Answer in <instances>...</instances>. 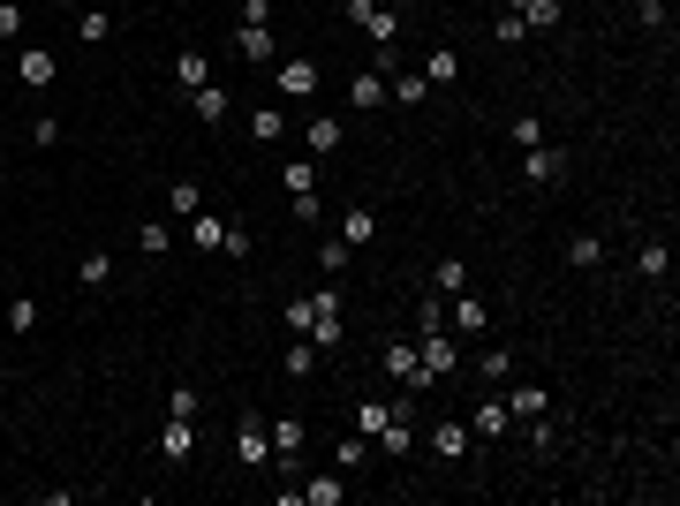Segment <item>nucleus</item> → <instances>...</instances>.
Returning <instances> with one entry per match:
<instances>
[{
	"label": "nucleus",
	"instance_id": "412c9836",
	"mask_svg": "<svg viewBox=\"0 0 680 506\" xmlns=\"http://www.w3.org/2000/svg\"><path fill=\"white\" fill-rule=\"evenodd\" d=\"M507 16H522L529 31H552V23H560L567 8H560V0H507Z\"/></svg>",
	"mask_w": 680,
	"mask_h": 506
},
{
	"label": "nucleus",
	"instance_id": "8fccbe9b",
	"mask_svg": "<svg viewBox=\"0 0 680 506\" xmlns=\"http://www.w3.org/2000/svg\"><path fill=\"white\" fill-rule=\"evenodd\" d=\"M356 423H363V439H371L378 423H386V401H356Z\"/></svg>",
	"mask_w": 680,
	"mask_h": 506
},
{
	"label": "nucleus",
	"instance_id": "5701e85b",
	"mask_svg": "<svg viewBox=\"0 0 680 506\" xmlns=\"http://www.w3.org/2000/svg\"><path fill=\"white\" fill-rule=\"evenodd\" d=\"M431 454L461 461V454H469V423H431Z\"/></svg>",
	"mask_w": 680,
	"mask_h": 506
},
{
	"label": "nucleus",
	"instance_id": "423d86ee",
	"mask_svg": "<svg viewBox=\"0 0 680 506\" xmlns=\"http://www.w3.org/2000/svg\"><path fill=\"white\" fill-rule=\"evenodd\" d=\"M446 333H454V340H476V333H484V295L461 287L454 303H446Z\"/></svg>",
	"mask_w": 680,
	"mask_h": 506
},
{
	"label": "nucleus",
	"instance_id": "dca6fc26",
	"mask_svg": "<svg viewBox=\"0 0 680 506\" xmlns=\"http://www.w3.org/2000/svg\"><path fill=\"white\" fill-rule=\"evenodd\" d=\"M424 68H393V76H386V106H424Z\"/></svg>",
	"mask_w": 680,
	"mask_h": 506
},
{
	"label": "nucleus",
	"instance_id": "79ce46f5",
	"mask_svg": "<svg viewBox=\"0 0 680 506\" xmlns=\"http://www.w3.org/2000/svg\"><path fill=\"white\" fill-rule=\"evenodd\" d=\"M31 144H38V152H53V144H61V121L38 114V121H31Z\"/></svg>",
	"mask_w": 680,
	"mask_h": 506
},
{
	"label": "nucleus",
	"instance_id": "2eb2a0df",
	"mask_svg": "<svg viewBox=\"0 0 680 506\" xmlns=\"http://www.w3.org/2000/svg\"><path fill=\"white\" fill-rule=\"evenodd\" d=\"M340 136H348V129H340V121L310 114V121H303V152H310V159H333V152H340Z\"/></svg>",
	"mask_w": 680,
	"mask_h": 506
},
{
	"label": "nucleus",
	"instance_id": "49530a36",
	"mask_svg": "<svg viewBox=\"0 0 680 506\" xmlns=\"http://www.w3.org/2000/svg\"><path fill=\"white\" fill-rule=\"evenodd\" d=\"M416 325H424V333H446V303H431V295H424V303H416Z\"/></svg>",
	"mask_w": 680,
	"mask_h": 506
},
{
	"label": "nucleus",
	"instance_id": "c9c22d12",
	"mask_svg": "<svg viewBox=\"0 0 680 506\" xmlns=\"http://www.w3.org/2000/svg\"><path fill=\"white\" fill-rule=\"evenodd\" d=\"M167 212H174V220H189V212H204L197 182H174V189H167Z\"/></svg>",
	"mask_w": 680,
	"mask_h": 506
},
{
	"label": "nucleus",
	"instance_id": "f257e3e1",
	"mask_svg": "<svg viewBox=\"0 0 680 506\" xmlns=\"http://www.w3.org/2000/svg\"><path fill=\"white\" fill-rule=\"evenodd\" d=\"M348 23L371 46H401V8H386V0H348Z\"/></svg>",
	"mask_w": 680,
	"mask_h": 506
},
{
	"label": "nucleus",
	"instance_id": "b1692460",
	"mask_svg": "<svg viewBox=\"0 0 680 506\" xmlns=\"http://www.w3.org/2000/svg\"><path fill=\"white\" fill-rule=\"evenodd\" d=\"M129 242H136V257H167V250H174V227H167V220H144Z\"/></svg>",
	"mask_w": 680,
	"mask_h": 506
},
{
	"label": "nucleus",
	"instance_id": "1a4fd4ad",
	"mask_svg": "<svg viewBox=\"0 0 680 506\" xmlns=\"http://www.w3.org/2000/svg\"><path fill=\"white\" fill-rule=\"evenodd\" d=\"M280 371H288L295 386H303V378H318V371H325V348H318V340H303V333H295V340H288V355H280Z\"/></svg>",
	"mask_w": 680,
	"mask_h": 506
},
{
	"label": "nucleus",
	"instance_id": "4c0bfd02",
	"mask_svg": "<svg viewBox=\"0 0 680 506\" xmlns=\"http://www.w3.org/2000/svg\"><path fill=\"white\" fill-rule=\"evenodd\" d=\"M348 257H356V250H348V242H340V235H333V242H318V265L333 272V280H340V272H348Z\"/></svg>",
	"mask_w": 680,
	"mask_h": 506
},
{
	"label": "nucleus",
	"instance_id": "9d476101",
	"mask_svg": "<svg viewBox=\"0 0 680 506\" xmlns=\"http://www.w3.org/2000/svg\"><path fill=\"white\" fill-rule=\"evenodd\" d=\"M272 84H280V99H310L325 76H318V61H280V76H272Z\"/></svg>",
	"mask_w": 680,
	"mask_h": 506
},
{
	"label": "nucleus",
	"instance_id": "ea45409f",
	"mask_svg": "<svg viewBox=\"0 0 680 506\" xmlns=\"http://www.w3.org/2000/svg\"><path fill=\"white\" fill-rule=\"evenodd\" d=\"M288 204H295V220H303V227H318V220H325V204H318V189H295Z\"/></svg>",
	"mask_w": 680,
	"mask_h": 506
},
{
	"label": "nucleus",
	"instance_id": "2f4dec72",
	"mask_svg": "<svg viewBox=\"0 0 680 506\" xmlns=\"http://www.w3.org/2000/svg\"><path fill=\"white\" fill-rule=\"evenodd\" d=\"M106 31H114L106 8H84V16H76V38H84V46H106Z\"/></svg>",
	"mask_w": 680,
	"mask_h": 506
},
{
	"label": "nucleus",
	"instance_id": "c756f323",
	"mask_svg": "<svg viewBox=\"0 0 680 506\" xmlns=\"http://www.w3.org/2000/svg\"><path fill=\"white\" fill-rule=\"evenodd\" d=\"M635 272H643V280H665V272H673V250H665V242H643V250H635Z\"/></svg>",
	"mask_w": 680,
	"mask_h": 506
},
{
	"label": "nucleus",
	"instance_id": "4468645a",
	"mask_svg": "<svg viewBox=\"0 0 680 506\" xmlns=\"http://www.w3.org/2000/svg\"><path fill=\"white\" fill-rule=\"evenodd\" d=\"M235 53H242V61H272V53H280L272 23H235Z\"/></svg>",
	"mask_w": 680,
	"mask_h": 506
},
{
	"label": "nucleus",
	"instance_id": "f8f14e48",
	"mask_svg": "<svg viewBox=\"0 0 680 506\" xmlns=\"http://www.w3.org/2000/svg\"><path fill=\"white\" fill-rule=\"evenodd\" d=\"M371 439H378V454H393V461H401V454H416V423H408V416H393V408H386V423H378Z\"/></svg>",
	"mask_w": 680,
	"mask_h": 506
},
{
	"label": "nucleus",
	"instance_id": "f03ea898",
	"mask_svg": "<svg viewBox=\"0 0 680 506\" xmlns=\"http://www.w3.org/2000/svg\"><path fill=\"white\" fill-rule=\"evenodd\" d=\"M522 182H529V189L567 182V152H552V144H529V152H522Z\"/></svg>",
	"mask_w": 680,
	"mask_h": 506
},
{
	"label": "nucleus",
	"instance_id": "37998d69",
	"mask_svg": "<svg viewBox=\"0 0 680 506\" xmlns=\"http://www.w3.org/2000/svg\"><path fill=\"white\" fill-rule=\"evenodd\" d=\"M484 378H492V386H507V378H514V355L492 348V355H484Z\"/></svg>",
	"mask_w": 680,
	"mask_h": 506
},
{
	"label": "nucleus",
	"instance_id": "20e7f679",
	"mask_svg": "<svg viewBox=\"0 0 680 506\" xmlns=\"http://www.w3.org/2000/svg\"><path fill=\"white\" fill-rule=\"evenodd\" d=\"M235 454H242V469H265V461H272V431H265V416H242V423H235Z\"/></svg>",
	"mask_w": 680,
	"mask_h": 506
},
{
	"label": "nucleus",
	"instance_id": "c03bdc74",
	"mask_svg": "<svg viewBox=\"0 0 680 506\" xmlns=\"http://www.w3.org/2000/svg\"><path fill=\"white\" fill-rule=\"evenodd\" d=\"M507 136H514V144L529 152V144H544V121H529V114H522V121H507Z\"/></svg>",
	"mask_w": 680,
	"mask_h": 506
},
{
	"label": "nucleus",
	"instance_id": "58836bf2",
	"mask_svg": "<svg viewBox=\"0 0 680 506\" xmlns=\"http://www.w3.org/2000/svg\"><path fill=\"white\" fill-rule=\"evenodd\" d=\"M635 23H643V31H665V23H673V8H665V0H635Z\"/></svg>",
	"mask_w": 680,
	"mask_h": 506
},
{
	"label": "nucleus",
	"instance_id": "473e14b6",
	"mask_svg": "<svg viewBox=\"0 0 680 506\" xmlns=\"http://www.w3.org/2000/svg\"><path fill=\"white\" fill-rule=\"evenodd\" d=\"M431 287H439V295H461V287H469V265H461V257H439V272H431Z\"/></svg>",
	"mask_w": 680,
	"mask_h": 506
},
{
	"label": "nucleus",
	"instance_id": "5fc2aeb1",
	"mask_svg": "<svg viewBox=\"0 0 680 506\" xmlns=\"http://www.w3.org/2000/svg\"><path fill=\"white\" fill-rule=\"evenodd\" d=\"M386 8H408V0H386Z\"/></svg>",
	"mask_w": 680,
	"mask_h": 506
},
{
	"label": "nucleus",
	"instance_id": "f704fd0d",
	"mask_svg": "<svg viewBox=\"0 0 680 506\" xmlns=\"http://www.w3.org/2000/svg\"><path fill=\"white\" fill-rule=\"evenodd\" d=\"M280 182H288V197H295V189H318V159H288Z\"/></svg>",
	"mask_w": 680,
	"mask_h": 506
},
{
	"label": "nucleus",
	"instance_id": "393cba45",
	"mask_svg": "<svg viewBox=\"0 0 680 506\" xmlns=\"http://www.w3.org/2000/svg\"><path fill=\"white\" fill-rule=\"evenodd\" d=\"M499 401L514 408V423H529V416H544V386H514L507 378V393H499Z\"/></svg>",
	"mask_w": 680,
	"mask_h": 506
},
{
	"label": "nucleus",
	"instance_id": "ddd939ff",
	"mask_svg": "<svg viewBox=\"0 0 680 506\" xmlns=\"http://www.w3.org/2000/svg\"><path fill=\"white\" fill-rule=\"evenodd\" d=\"M159 454H167V461H189V454H197V416H167V431H159Z\"/></svg>",
	"mask_w": 680,
	"mask_h": 506
},
{
	"label": "nucleus",
	"instance_id": "a211bd4d",
	"mask_svg": "<svg viewBox=\"0 0 680 506\" xmlns=\"http://www.w3.org/2000/svg\"><path fill=\"white\" fill-rule=\"evenodd\" d=\"M182 99H189V114H197V121H227V114H235V99H227L220 84H197V91H182Z\"/></svg>",
	"mask_w": 680,
	"mask_h": 506
},
{
	"label": "nucleus",
	"instance_id": "0eeeda50",
	"mask_svg": "<svg viewBox=\"0 0 680 506\" xmlns=\"http://www.w3.org/2000/svg\"><path fill=\"white\" fill-rule=\"evenodd\" d=\"M16 76H23L31 91H46L53 76H61V53H53V46H23V53H16Z\"/></svg>",
	"mask_w": 680,
	"mask_h": 506
},
{
	"label": "nucleus",
	"instance_id": "a19ab883",
	"mask_svg": "<svg viewBox=\"0 0 680 506\" xmlns=\"http://www.w3.org/2000/svg\"><path fill=\"white\" fill-rule=\"evenodd\" d=\"M492 31H499V46H522V38H529V23H522V16H507V8H499V23H492Z\"/></svg>",
	"mask_w": 680,
	"mask_h": 506
},
{
	"label": "nucleus",
	"instance_id": "aec40b11",
	"mask_svg": "<svg viewBox=\"0 0 680 506\" xmlns=\"http://www.w3.org/2000/svg\"><path fill=\"white\" fill-rule=\"evenodd\" d=\"M189 250H227V220L220 212H189Z\"/></svg>",
	"mask_w": 680,
	"mask_h": 506
},
{
	"label": "nucleus",
	"instance_id": "09e8293b",
	"mask_svg": "<svg viewBox=\"0 0 680 506\" xmlns=\"http://www.w3.org/2000/svg\"><path fill=\"white\" fill-rule=\"evenodd\" d=\"M167 416H197V386H174L167 393Z\"/></svg>",
	"mask_w": 680,
	"mask_h": 506
},
{
	"label": "nucleus",
	"instance_id": "6e6552de",
	"mask_svg": "<svg viewBox=\"0 0 680 506\" xmlns=\"http://www.w3.org/2000/svg\"><path fill=\"white\" fill-rule=\"evenodd\" d=\"M272 431V469H295V454H303V423L295 416H265Z\"/></svg>",
	"mask_w": 680,
	"mask_h": 506
},
{
	"label": "nucleus",
	"instance_id": "864d4df0",
	"mask_svg": "<svg viewBox=\"0 0 680 506\" xmlns=\"http://www.w3.org/2000/svg\"><path fill=\"white\" fill-rule=\"evenodd\" d=\"M53 8H76V0H53Z\"/></svg>",
	"mask_w": 680,
	"mask_h": 506
},
{
	"label": "nucleus",
	"instance_id": "c85d7f7f",
	"mask_svg": "<svg viewBox=\"0 0 680 506\" xmlns=\"http://www.w3.org/2000/svg\"><path fill=\"white\" fill-rule=\"evenodd\" d=\"M250 136H257V144H280V136H288V114H280V106H257V114H250Z\"/></svg>",
	"mask_w": 680,
	"mask_h": 506
},
{
	"label": "nucleus",
	"instance_id": "9b49d317",
	"mask_svg": "<svg viewBox=\"0 0 680 506\" xmlns=\"http://www.w3.org/2000/svg\"><path fill=\"white\" fill-rule=\"evenodd\" d=\"M507 431H514V408H507V401H476L469 439H507Z\"/></svg>",
	"mask_w": 680,
	"mask_h": 506
},
{
	"label": "nucleus",
	"instance_id": "cd10ccee",
	"mask_svg": "<svg viewBox=\"0 0 680 506\" xmlns=\"http://www.w3.org/2000/svg\"><path fill=\"white\" fill-rule=\"evenodd\" d=\"M197 84H212V61H204V53H182V61H174V91H197Z\"/></svg>",
	"mask_w": 680,
	"mask_h": 506
},
{
	"label": "nucleus",
	"instance_id": "a18cd8bd",
	"mask_svg": "<svg viewBox=\"0 0 680 506\" xmlns=\"http://www.w3.org/2000/svg\"><path fill=\"white\" fill-rule=\"evenodd\" d=\"M8 333H38V303H8Z\"/></svg>",
	"mask_w": 680,
	"mask_h": 506
},
{
	"label": "nucleus",
	"instance_id": "39448f33",
	"mask_svg": "<svg viewBox=\"0 0 680 506\" xmlns=\"http://www.w3.org/2000/svg\"><path fill=\"white\" fill-rule=\"evenodd\" d=\"M416 355H424V378H431V386L461 371V348H454V333H424V348H416Z\"/></svg>",
	"mask_w": 680,
	"mask_h": 506
},
{
	"label": "nucleus",
	"instance_id": "4be33fe9",
	"mask_svg": "<svg viewBox=\"0 0 680 506\" xmlns=\"http://www.w3.org/2000/svg\"><path fill=\"white\" fill-rule=\"evenodd\" d=\"M340 499H348V469L310 476V484H303V506H340Z\"/></svg>",
	"mask_w": 680,
	"mask_h": 506
},
{
	"label": "nucleus",
	"instance_id": "bb28decb",
	"mask_svg": "<svg viewBox=\"0 0 680 506\" xmlns=\"http://www.w3.org/2000/svg\"><path fill=\"white\" fill-rule=\"evenodd\" d=\"M567 265H575V272H597V265H605V242H597V235H567Z\"/></svg>",
	"mask_w": 680,
	"mask_h": 506
},
{
	"label": "nucleus",
	"instance_id": "7c9ffc66",
	"mask_svg": "<svg viewBox=\"0 0 680 506\" xmlns=\"http://www.w3.org/2000/svg\"><path fill=\"white\" fill-rule=\"evenodd\" d=\"M371 235H378V220L363 212V204H356V212H340V242H348V250H356V242H371Z\"/></svg>",
	"mask_w": 680,
	"mask_h": 506
},
{
	"label": "nucleus",
	"instance_id": "72a5a7b5",
	"mask_svg": "<svg viewBox=\"0 0 680 506\" xmlns=\"http://www.w3.org/2000/svg\"><path fill=\"white\" fill-rule=\"evenodd\" d=\"M76 280H84V287H106V280H114V257H106V250H84V265H76Z\"/></svg>",
	"mask_w": 680,
	"mask_h": 506
},
{
	"label": "nucleus",
	"instance_id": "7ed1b4c3",
	"mask_svg": "<svg viewBox=\"0 0 680 506\" xmlns=\"http://www.w3.org/2000/svg\"><path fill=\"white\" fill-rule=\"evenodd\" d=\"M378 363H386V378H393V386H416V393L431 386V378H424V355H416V340H393V348L378 355Z\"/></svg>",
	"mask_w": 680,
	"mask_h": 506
},
{
	"label": "nucleus",
	"instance_id": "f3484780",
	"mask_svg": "<svg viewBox=\"0 0 680 506\" xmlns=\"http://www.w3.org/2000/svg\"><path fill=\"white\" fill-rule=\"evenodd\" d=\"M348 99H356V114H378V106H386V76L363 61V68H356V84H348Z\"/></svg>",
	"mask_w": 680,
	"mask_h": 506
},
{
	"label": "nucleus",
	"instance_id": "603ef678",
	"mask_svg": "<svg viewBox=\"0 0 680 506\" xmlns=\"http://www.w3.org/2000/svg\"><path fill=\"white\" fill-rule=\"evenodd\" d=\"M242 23H272V0H242Z\"/></svg>",
	"mask_w": 680,
	"mask_h": 506
},
{
	"label": "nucleus",
	"instance_id": "e433bc0d",
	"mask_svg": "<svg viewBox=\"0 0 680 506\" xmlns=\"http://www.w3.org/2000/svg\"><path fill=\"white\" fill-rule=\"evenodd\" d=\"M333 469H348V476H356V469H363V431H348V439H340V446H333Z\"/></svg>",
	"mask_w": 680,
	"mask_h": 506
},
{
	"label": "nucleus",
	"instance_id": "6ab92c4d",
	"mask_svg": "<svg viewBox=\"0 0 680 506\" xmlns=\"http://www.w3.org/2000/svg\"><path fill=\"white\" fill-rule=\"evenodd\" d=\"M424 84H431V91L461 84V53H454V46H431V53H424Z\"/></svg>",
	"mask_w": 680,
	"mask_h": 506
},
{
	"label": "nucleus",
	"instance_id": "de8ad7c7",
	"mask_svg": "<svg viewBox=\"0 0 680 506\" xmlns=\"http://www.w3.org/2000/svg\"><path fill=\"white\" fill-rule=\"evenodd\" d=\"M529 446H537V454H552V446H560V431H552L544 416H529Z\"/></svg>",
	"mask_w": 680,
	"mask_h": 506
},
{
	"label": "nucleus",
	"instance_id": "3c124183",
	"mask_svg": "<svg viewBox=\"0 0 680 506\" xmlns=\"http://www.w3.org/2000/svg\"><path fill=\"white\" fill-rule=\"evenodd\" d=\"M0 38H23V8L16 0H0Z\"/></svg>",
	"mask_w": 680,
	"mask_h": 506
},
{
	"label": "nucleus",
	"instance_id": "a878e982",
	"mask_svg": "<svg viewBox=\"0 0 680 506\" xmlns=\"http://www.w3.org/2000/svg\"><path fill=\"white\" fill-rule=\"evenodd\" d=\"M318 310H325V287H318V295H295L280 318H288V333H310V325H318Z\"/></svg>",
	"mask_w": 680,
	"mask_h": 506
}]
</instances>
